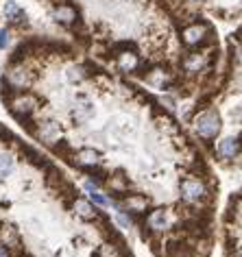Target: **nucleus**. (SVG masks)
<instances>
[{"label":"nucleus","instance_id":"obj_1","mask_svg":"<svg viewBox=\"0 0 242 257\" xmlns=\"http://www.w3.org/2000/svg\"><path fill=\"white\" fill-rule=\"evenodd\" d=\"M179 39L188 50L192 48H208L214 46L216 39H214V27H212L210 20L205 18H194L190 20L188 24L179 29Z\"/></svg>","mask_w":242,"mask_h":257},{"label":"nucleus","instance_id":"obj_2","mask_svg":"<svg viewBox=\"0 0 242 257\" xmlns=\"http://www.w3.org/2000/svg\"><path fill=\"white\" fill-rule=\"evenodd\" d=\"M179 190H181V199H183L185 205H203V203H210L214 192L208 188L205 179L201 177H194V174H188L179 181Z\"/></svg>","mask_w":242,"mask_h":257},{"label":"nucleus","instance_id":"obj_3","mask_svg":"<svg viewBox=\"0 0 242 257\" xmlns=\"http://www.w3.org/2000/svg\"><path fill=\"white\" fill-rule=\"evenodd\" d=\"M192 124L196 138H201V142H212L223 129L220 114L216 109H203V112L192 114Z\"/></svg>","mask_w":242,"mask_h":257},{"label":"nucleus","instance_id":"obj_4","mask_svg":"<svg viewBox=\"0 0 242 257\" xmlns=\"http://www.w3.org/2000/svg\"><path fill=\"white\" fill-rule=\"evenodd\" d=\"M39 105H44V100H39L33 92H29L27 89V92H16L13 94V98L7 103V107L16 118H22V115H33Z\"/></svg>","mask_w":242,"mask_h":257},{"label":"nucleus","instance_id":"obj_5","mask_svg":"<svg viewBox=\"0 0 242 257\" xmlns=\"http://www.w3.org/2000/svg\"><path fill=\"white\" fill-rule=\"evenodd\" d=\"M116 207L127 211L129 216H133V220H140L151 209V199L140 192H127L120 199V203H116Z\"/></svg>","mask_w":242,"mask_h":257},{"label":"nucleus","instance_id":"obj_6","mask_svg":"<svg viewBox=\"0 0 242 257\" xmlns=\"http://www.w3.org/2000/svg\"><path fill=\"white\" fill-rule=\"evenodd\" d=\"M37 79V72L31 68H27L24 63L20 65H9V72L4 74V81L11 85L16 92H27L31 87V83Z\"/></svg>","mask_w":242,"mask_h":257},{"label":"nucleus","instance_id":"obj_7","mask_svg":"<svg viewBox=\"0 0 242 257\" xmlns=\"http://www.w3.org/2000/svg\"><path fill=\"white\" fill-rule=\"evenodd\" d=\"M0 249L7 253V257H16L22 253V238L13 225L0 223Z\"/></svg>","mask_w":242,"mask_h":257},{"label":"nucleus","instance_id":"obj_8","mask_svg":"<svg viewBox=\"0 0 242 257\" xmlns=\"http://www.w3.org/2000/svg\"><path fill=\"white\" fill-rule=\"evenodd\" d=\"M53 18L57 24H61V27H68L72 29L74 24L81 20L79 16V9L74 7L70 0H59V2H55V9H53Z\"/></svg>","mask_w":242,"mask_h":257},{"label":"nucleus","instance_id":"obj_9","mask_svg":"<svg viewBox=\"0 0 242 257\" xmlns=\"http://www.w3.org/2000/svg\"><path fill=\"white\" fill-rule=\"evenodd\" d=\"M168 207H155L144 214V227L153 235H161L168 229Z\"/></svg>","mask_w":242,"mask_h":257},{"label":"nucleus","instance_id":"obj_10","mask_svg":"<svg viewBox=\"0 0 242 257\" xmlns=\"http://www.w3.org/2000/svg\"><path fill=\"white\" fill-rule=\"evenodd\" d=\"M4 16H7V27L9 29H27L29 27L27 11L20 9L13 0H7V4H4Z\"/></svg>","mask_w":242,"mask_h":257},{"label":"nucleus","instance_id":"obj_11","mask_svg":"<svg viewBox=\"0 0 242 257\" xmlns=\"http://www.w3.org/2000/svg\"><path fill=\"white\" fill-rule=\"evenodd\" d=\"M70 207H72L74 216H79V218L85 220V223H96V218L100 214V209L94 207V203H90V200H85V199H79V196L72 199Z\"/></svg>","mask_w":242,"mask_h":257},{"label":"nucleus","instance_id":"obj_12","mask_svg":"<svg viewBox=\"0 0 242 257\" xmlns=\"http://www.w3.org/2000/svg\"><path fill=\"white\" fill-rule=\"evenodd\" d=\"M114 57H116V65H118V70L120 72H124V74H135L140 61H142L140 50H124V53H118V55H114Z\"/></svg>","mask_w":242,"mask_h":257},{"label":"nucleus","instance_id":"obj_13","mask_svg":"<svg viewBox=\"0 0 242 257\" xmlns=\"http://www.w3.org/2000/svg\"><path fill=\"white\" fill-rule=\"evenodd\" d=\"M72 166H79V168H96L100 166V153L94 148H79L72 153Z\"/></svg>","mask_w":242,"mask_h":257},{"label":"nucleus","instance_id":"obj_14","mask_svg":"<svg viewBox=\"0 0 242 257\" xmlns=\"http://www.w3.org/2000/svg\"><path fill=\"white\" fill-rule=\"evenodd\" d=\"M35 135H39V140H42L44 144L53 146L57 140H61V129H59V124L55 122V120H44V122H37Z\"/></svg>","mask_w":242,"mask_h":257},{"label":"nucleus","instance_id":"obj_15","mask_svg":"<svg viewBox=\"0 0 242 257\" xmlns=\"http://www.w3.org/2000/svg\"><path fill=\"white\" fill-rule=\"evenodd\" d=\"M105 185H109L114 200H116V199H122V196L129 192V179H127V174H124L122 170H118V172L109 174L107 181H105Z\"/></svg>","mask_w":242,"mask_h":257},{"label":"nucleus","instance_id":"obj_16","mask_svg":"<svg viewBox=\"0 0 242 257\" xmlns=\"http://www.w3.org/2000/svg\"><path fill=\"white\" fill-rule=\"evenodd\" d=\"M218 157L220 159H227V161H234L240 157V135H231V138H225L223 142L218 144Z\"/></svg>","mask_w":242,"mask_h":257},{"label":"nucleus","instance_id":"obj_17","mask_svg":"<svg viewBox=\"0 0 242 257\" xmlns=\"http://www.w3.org/2000/svg\"><path fill=\"white\" fill-rule=\"evenodd\" d=\"M240 200H242V196L240 192H236V194H231L229 196V203H227V214H225V220L227 223H236V225H240Z\"/></svg>","mask_w":242,"mask_h":257},{"label":"nucleus","instance_id":"obj_18","mask_svg":"<svg viewBox=\"0 0 242 257\" xmlns=\"http://www.w3.org/2000/svg\"><path fill=\"white\" fill-rule=\"evenodd\" d=\"M22 150H24V155H27V159L31 161V164L35 166V168H39V170H46V168H50V166H53V164H50V161H48L46 157H44V155H39L35 148H31V146H27V144H24V146H22Z\"/></svg>","mask_w":242,"mask_h":257},{"label":"nucleus","instance_id":"obj_19","mask_svg":"<svg viewBox=\"0 0 242 257\" xmlns=\"http://www.w3.org/2000/svg\"><path fill=\"white\" fill-rule=\"evenodd\" d=\"M92 114H94V109H92V105H90V100L85 96H79L77 107H74V120H77V122H85Z\"/></svg>","mask_w":242,"mask_h":257},{"label":"nucleus","instance_id":"obj_20","mask_svg":"<svg viewBox=\"0 0 242 257\" xmlns=\"http://www.w3.org/2000/svg\"><path fill=\"white\" fill-rule=\"evenodd\" d=\"M50 150H53L55 155H59V157L65 159L70 166H72V153H74V150H72V146L65 142V140H57V142L50 146Z\"/></svg>","mask_w":242,"mask_h":257},{"label":"nucleus","instance_id":"obj_21","mask_svg":"<svg viewBox=\"0 0 242 257\" xmlns=\"http://www.w3.org/2000/svg\"><path fill=\"white\" fill-rule=\"evenodd\" d=\"M11 170H13V157H9L7 153H2L0 155V183L7 181V177L11 174Z\"/></svg>","mask_w":242,"mask_h":257},{"label":"nucleus","instance_id":"obj_22","mask_svg":"<svg viewBox=\"0 0 242 257\" xmlns=\"http://www.w3.org/2000/svg\"><path fill=\"white\" fill-rule=\"evenodd\" d=\"M109 172L107 170H103L100 166H96V168H90V181H92L96 188H100V185H105V181H107Z\"/></svg>","mask_w":242,"mask_h":257},{"label":"nucleus","instance_id":"obj_23","mask_svg":"<svg viewBox=\"0 0 242 257\" xmlns=\"http://www.w3.org/2000/svg\"><path fill=\"white\" fill-rule=\"evenodd\" d=\"M20 120V127H22L24 131H27L29 135H35V131H37V122L33 120V115H22Z\"/></svg>","mask_w":242,"mask_h":257},{"label":"nucleus","instance_id":"obj_24","mask_svg":"<svg viewBox=\"0 0 242 257\" xmlns=\"http://www.w3.org/2000/svg\"><path fill=\"white\" fill-rule=\"evenodd\" d=\"M68 79L72 81V83H79V81H83V79H88V74H85V70H83V65H72V68L68 70Z\"/></svg>","mask_w":242,"mask_h":257},{"label":"nucleus","instance_id":"obj_25","mask_svg":"<svg viewBox=\"0 0 242 257\" xmlns=\"http://www.w3.org/2000/svg\"><path fill=\"white\" fill-rule=\"evenodd\" d=\"M9 44H11V29L4 27L0 29V50H7Z\"/></svg>","mask_w":242,"mask_h":257},{"label":"nucleus","instance_id":"obj_26","mask_svg":"<svg viewBox=\"0 0 242 257\" xmlns=\"http://www.w3.org/2000/svg\"><path fill=\"white\" fill-rule=\"evenodd\" d=\"M131 216L127 214V211H122V209H118V216H116V223H118L120 227H131Z\"/></svg>","mask_w":242,"mask_h":257},{"label":"nucleus","instance_id":"obj_27","mask_svg":"<svg viewBox=\"0 0 242 257\" xmlns=\"http://www.w3.org/2000/svg\"><path fill=\"white\" fill-rule=\"evenodd\" d=\"M90 196H92V200H94V203H96V205H100V207L109 203V199H107V196L98 194V190H94V192H90Z\"/></svg>","mask_w":242,"mask_h":257},{"label":"nucleus","instance_id":"obj_28","mask_svg":"<svg viewBox=\"0 0 242 257\" xmlns=\"http://www.w3.org/2000/svg\"><path fill=\"white\" fill-rule=\"evenodd\" d=\"M16 257H33V255H27V253H24V251H22V253H20V255H16Z\"/></svg>","mask_w":242,"mask_h":257},{"label":"nucleus","instance_id":"obj_29","mask_svg":"<svg viewBox=\"0 0 242 257\" xmlns=\"http://www.w3.org/2000/svg\"><path fill=\"white\" fill-rule=\"evenodd\" d=\"M192 2H208V0H192Z\"/></svg>","mask_w":242,"mask_h":257}]
</instances>
